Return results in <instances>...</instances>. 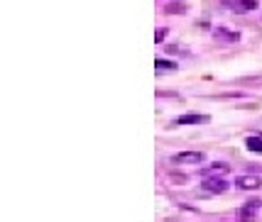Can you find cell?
<instances>
[{
    "instance_id": "cell-3",
    "label": "cell",
    "mask_w": 262,
    "mask_h": 222,
    "mask_svg": "<svg viewBox=\"0 0 262 222\" xmlns=\"http://www.w3.org/2000/svg\"><path fill=\"white\" fill-rule=\"evenodd\" d=\"M206 156L201 152H179V154H174V164H201Z\"/></svg>"
},
{
    "instance_id": "cell-5",
    "label": "cell",
    "mask_w": 262,
    "mask_h": 222,
    "mask_svg": "<svg viewBox=\"0 0 262 222\" xmlns=\"http://www.w3.org/2000/svg\"><path fill=\"white\" fill-rule=\"evenodd\" d=\"M213 37H216L218 42H226V44H235V42H240L238 32H233V30H223V27H216V30H213Z\"/></svg>"
},
{
    "instance_id": "cell-1",
    "label": "cell",
    "mask_w": 262,
    "mask_h": 222,
    "mask_svg": "<svg viewBox=\"0 0 262 222\" xmlns=\"http://www.w3.org/2000/svg\"><path fill=\"white\" fill-rule=\"evenodd\" d=\"M201 188L208 190V193H226V190H228V181L221 176H204Z\"/></svg>"
},
{
    "instance_id": "cell-6",
    "label": "cell",
    "mask_w": 262,
    "mask_h": 222,
    "mask_svg": "<svg viewBox=\"0 0 262 222\" xmlns=\"http://www.w3.org/2000/svg\"><path fill=\"white\" fill-rule=\"evenodd\" d=\"M235 186L243 188V190L262 188V178H257V176H240V178H235Z\"/></svg>"
},
{
    "instance_id": "cell-14",
    "label": "cell",
    "mask_w": 262,
    "mask_h": 222,
    "mask_svg": "<svg viewBox=\"0 0 262 222\" xmlns=\"http://www.w3.org/2000/svg\"><path fill=\"white\" fill-rule=\"evenodd\" d=\"M167 12H184V5H169Z\"/></svg>"
},
{
    "instance_id": "cell-12",
    "label": "cell",
    "mask_w": 262,
    "mask_h": 222,
    "mask_svg": "<svg viewBox=\"0 0 262 222\" xmlns=\"http://www.w3.org/2000/svg\"><path fill=\"white\" fill-rule=\"evenodd\" d=\"M164 37H167V30H157L155 32V42H164Z\"/></svg>"
},
{
    "instance_id": "cell-2",
    "label": "cell",
    "mask_w": 262,
    "mask_h": 222,
    "mask_svg": "<svg viewBox=\"0 0 262 222\" xmlns=\"http://www.w3.org/2000/svg\"><path fill=\"white\" fill-rule=\"evenodd\" d=\"M260 208H262L260 200H248V203H245V205L240 208V220H243V222L255 220V215L260 212Z\"/></svg>"
},
{
    "instance_id": "cell-13",
    "label": "cell",
    "mask_w": 262,
    "mask_h": 222,
    "mask_svg": "<svg viewBox=\"0 0 262 222\" xmlns=\"http://www.w3.org/2000/svg\"><path fill=\"white\" fill-rule=\"evenodd\" d=\"M171 181H174V183H186V176H182V174H174V176H171Z\"/></svg>"
},
{
    "instance_id": "cell-7",
    "label": "cell",
    "mask_w": 262,
    "mask_h": 222,
    "mask_svg": "<svg viewBox=\"0 0 262 222\" xmlns=\"http://www.w3.org/2000/svg\"><path fill=\"white\" fill-rule=\"evenodd\" d=\"M228 171H230V166L226 161H213V164H208L204 168V176H226Z\"/></svg>"
},
{
    "instance_id": "cell-8",
    "label": "cell",
    "mask_w": 262,
    "mask_h": 222,
    "mask_svg": "<svg viewBox=\"0 0 262 222\" xmlns=\"http://www.w3.org/2000/svg\"><path fill=\"white\" fill-rule=\"evenodd\" d=\"M208 122V115H199V112H189L177 117V125H206Z\"/></svg>"
},
{
    "instance_id": "cell-10",
    "label": "cell",
    "mask_w": 262,
    "mask_h": 222,
    "mask_svg": "<svg viewBox=\"0 0 262 222\" xmlns=\"http://www.w3.org/2000/svg\"><path fill=\"white\" fill-rule=\"evenodd\" d=\"M157 71H177V61H167V59H157L155 61Z\"/></svg>"
},
{
    "instance_id": "cell-9",
    "label": "cell",
    "mask_w": 262,
    "mask_h": 222,
    "mask_svg": "<svg viewBox=\"0 0 262 222\" xmlns=\"http://www.w3.org/2000/svg\"><path fill=\"white\" fill-rule=\"evenodd\" d=\"M245 146H248L250 152L262 154V139H260V137H245Z\"/></svg>"
},
{
    "instance_id": "cell-11",
    "label": "cell",
    "mask_w": 262,
    "mask_h": 222,
    "mask_svg": "<svg viewBox=\"0 0 262 222\" xmlns=\"http://www.w3.org/2000/svg\"><path fill=\"white\" fill-rule=\"evenodd\" d=\"M167 52H169V54H184L186 49H184V46H179V44H167Z\"/></svg>"
},
{
    "instance_id": "cell-4",
    "label": "cell",
    "mask_w": 262,
    "mask_h": 222,
    "mask_svg": "<svg viewBox=\"0 0 262 222\" xmlns=\"http://www.w3.org/2000/svg\"><path fill=\"white\" fill-rule=\"evenodd\" d=\"M228 10H235V12H250V10H257V0H230L226 3Z\"/></svg>"
}]
</instances>
